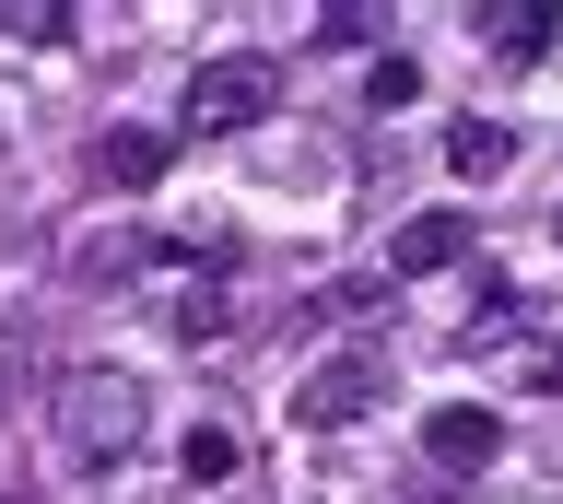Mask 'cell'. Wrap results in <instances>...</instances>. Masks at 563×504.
<instances>
[{
  "mask_svg": "<svg viewBox=\"0 0 563 504\" xmlns=\"http://www.w3.org/2000/svg\"><path fill=\"white\" fill-rule=\"evenodd\" d=\"M141 376H118V363H82V376H59V399H47V446H59L70 481H106V469L141 446Z\"/></svg>",
  "mask_w": 563,
  "mask_h": 504,
  "instance_id": "6da1fadb",
  "label": "cell"
},
{
  "mask_svg": "<svg viewBox=\"0 0 563 504\" xmlns=\"http://www.w3.org/2000/svg\"><path fill=\"white\" fill-rule=\"evenodd\" d=\"M282 107V59L271 47H223V59H200V71H188V130H258V117Z\"/></svg>",
  "mask_w": 563,
  "mask_h": 504,
  "instance_id": "7a4b0ae2",
  "label": "cell"
},
{
  "mask_svg": "<svg viewBox=\"0 0 563 504\" xmlns=\"http://www.w3.org/2000/svg\"><path fill=\"white\" fill-rule=\"evenodd\" d=\"M376 399H387V340H352V352H329V363L306 376V388H294V423L341 434V423H364Z\"/></svg>",
  "mask_w": 563,
  "mask_h": 504,
  "instance_id": "3957f363",
  "label": "cell"
},
{
  "mask_svg": "<svg viewBox=\"0 0 563 504\" xmlns=\"http://www.w3.org/2000/svg\"><path fill=\"white\" fill-rule=\"evenodd\" d=\"M422 458L446 469V481L493 469V458H505V411H482V399H446V411H422Z\"/></svg>",
  "mask_w": 563,
  "mask_h": 504,
  "instance_id": "277c9868",
  "label": "cell"
},
{
  "mask_svg": "<svg viewBox=\"0 0 563 504\" xmlns=\"http://www.w3.org/2000/svg\"><path fill=\"white\" fill-rule=\"evenodd\" d=\"M470 24H482V47L505 59V71H528V59H552V36H563V0H482Z\"/></svg>",
  "mask_w": 563,
  "mask_h": 504,
  "instance_id": "5b68a950",
  "label": "cell"
},
{
  "mask_svg": "<svg viewBox=\"0 0 563 504\" xmlns=\"http://www.w3.org/2000/svg\"><path fill=\"white\" fill-rule=\"evenodd\" d=\"M470 258V212H411L399 247H387V282H422V270H457Z\"/></svg>",
  "mask_w": 563,
  "mask_h": 504,
  "instance_id": "8992f818",
  "label": "cell"
},
{
  "mask_svg": "<svg viewBox=\"0 0 563 504\" xmlns=\"http://www.w3.org/2000/svg\"><path fill=\"white\" fill-rule=\"evenodd\" d=\"M165 165H176V142H165V130H106V142H95V177H106V188H130V200L165 177Z\"/></svg>",
  "mask_w": 563,
  "mask_h": 504,
  "instance_id": "52a82bcc",
  "label": "cell"
},
{
  "mask_svg": "<svg viewBox=\"0 0 563 504\" xmlns=\"http://www.w3.org/2000/svg\"><path fill=\"white\" fill-rule=\"evenodd\" d=\"M446 165L470 188H493L505 165H517V130H505V117H457V130H446Z\"/></svg>",
  "mask_w": 563,
  "mask_h": 504,
  "instance_id": "ba28073f",
  "label": "cell"
},
{
  "mask_svg": "<svg viewBox=\"0 0 563 504\" xmlns=\"http://www.w3.org/2000/svg\"><path fill=\"white\" fill-rule=\"evenodd\" d=\"M165 328L188 340V352H211V340H235V293H223V282H176Z\"/></svg>",
  "mask_w": 563,
  "mask_h": 504,
  "instance_id": "9c48e42d",
  "label": "cell"
},
{
  "mask_svg": "<svg viewBox=\"0 0 563 504\" xmlns=\"http://www.w3.org/2000/svg\"><path fill=\"white\" fill-rule=\"evenodd\" d=\"M235 469H246L235 423H188V446H176V481H188V493H211V481H235Z\"/></svg>",
  "mask_w": 563,
  "mask_h": 504,
  "instance_id": "30bf717a",
  "label": "cell"
},
{
  "mask_svg": "<svg viewBox=\"0 0 563 504\" xmlns=\"http://www.w3.org/2000/svg\"><path fill=\"white\" fill-rule=\"evenodd\" d=\"M317 36H329V47H376L387 12H376V0H329V12H317Z\"/></svg>",
  "mask_w": 563,
  "mask_h": 504,
  "instance_id": "8fae6325",
  "label": "cell"
},
{
  "mask_svg": "<svg viewBox=\"0 0 563 504\" xmlns=\"http://www.w3.org/2000/svg\"><path fill=\"white\" fill-rule=\"evenodd\" d=\"M364 94H376V117H387V107H411V94H422V71L399 59V47H376V71H364Z\"/></svg>",
  "mask_w": 563,
  "mask_h": 504,
  "instance_id": "7c38bea8",
  "label": "cell"
},
{
  "mask_svg": "<svg viewBox=\"0 0 563 504\" xmlns=\"http://www.w3.org/2000/svg\"><path fill=\"white\" fill-rule=\"evenodd\" d=\"M482 340H517V293H505V282H493V293H482V317L457 328V352H482Z\"/></svg>",
  "mask_w": 563,
  "mask_h": 504,
  "instance_id": "4fadbf2b",
  "label": "cell"
},
{
  "mask_svg": "<svg viewBox=\"0 0 563 504\" xmlns=\"http://www.w3.org/2000/svg\"><path fill=\"white\" fill-rule=\"evenodd\" d=\"M70 24H82V12H70V0H24V12H12V36H35V47H59Z\"/></svg>",
  "mask_w": 563,
  "mask_h": 504,
  "instance_id": "5bb4252c",
  "label": "cell"
},
{
  "mask_svg": "<svg viewBox=\"0 0 563 504\" xmlns=\"http://www.w3.org/2000/svg\"><path fill=\"white\" fill-rule=\"evenodd\" d=\"M528 388H552V399H563V340H540V352H528Z\"/></svg>",
  "mask_w": 563,
  "mask_h": 504,
  "instance_id": "9a60e30c",
  "label": "cell"
},
{
  "mask_svg": "<svg viewBox=\"0 0 563 504\" xmlns=\"http://www.w3.org/2000/svg\"><path fill=\"white\" fill-rule=\"evenodd\" d=\"M0 142H12V130H0Z\"/></svg>",
  "mask_w": 563,
  "mask_h": 504,
  "instance_id": "2e32d148",
  "label": "cell"
},
{
  "mask_svg": "<svg viewBox=\"0 0 563 504\" xmlns=\"http://www.w3.org/2000/svg\"><path fill=\"white\" fill-rule=\"evenodd\" d=\"M552 235H563V223H552Z\"/></svg>",
  "mask_w": 563,
  "mask_h": 504,
  "instance_id": "e0dca14e",
  "label": "cell"
},
{
  "mask_svg": "<svg viewBox=\"0 0 563 504\" xmlns=\"http://www.w3.org/2000/svg\"><path fill=\"white\" fill-rule=\"evenodd\" d=\"M422 504H434V493H422Z\"/></svg>",
  "mask_w": 563,
  "mask_h": 504,
  "instance_id": "ac0fdd59",
  "label": "cell"
}]
</instances>
